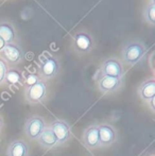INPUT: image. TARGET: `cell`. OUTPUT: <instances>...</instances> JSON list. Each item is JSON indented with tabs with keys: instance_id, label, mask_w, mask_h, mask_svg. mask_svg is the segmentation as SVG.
I'll return each mask as SVG.
<instances>
[{
	"instance_id": "cell-1",
	"label": "cell",
	"mask_w": 155,
	"mask_h": 156,
	"mask_svg": "<svg viewBox=\"0 0 155 156\" xmlns=\"http://www.w3.org/2000/svg\"><path fill=\"white\" fill-rule=\"evenodd\" d=\"M145 52H146V48L143 44L138 43V41H133V43L128 44L123 48L122 58H123L124 62L126 64L134 65V64L138 63L143 58Z\"/></svg>"
},
{
	"instance_id": "cell-2",
	"label": "cell",
	"mask_w": 155,
	"mask_h": 156,
	"mask_svg": "<svg viewBox=\"0 0 155 156\" xmlns=\"http://www.w3.org/2000/svg\"><path fill=\"white\" fill-rule=\"evenodd\" d=\"M47 127L46 121L41 116H32L25 123V133L31 140H37Z\"/></svg>"
},
{
	"instance_id": "cell-3",
	"label": "cell",
	"mask_w": 155,
	"mask_h": 156,
	"mask_svg": "<svg viewBox=\"0 0 155 156\" xmlns=\"http://www.w3.org/2000/svg\"><path fill=\"white\" fill-rule=\"evenodd\" d=\"M47 94V85L43 81H38L36 84L27 87L26 89V100L31 104H38L43 102Z\"/></svg>"
},
{
	"instance_id": "cell-4",
	"label": "cell",
	"mask_w": 155,
	"mask_h": 156,
	"mask_svg": "<svg viewBox=\"0 0 155 156\" xmlns=\"http://www.w3.org/2000/svg\"><path fill=\"white\" fill-rule=\"evenodd\" d=\"M50 129L55 135L58 144H63L67 142L71 137L70 125L64 120H54L50 124Z\"/></svg>"
},
{
	"instance_id": "cell-5",
	"label": "cell",
	"mask_w": 155,
	"mask_h": 156,
	"mask_svg": "<svg viewBox=\"0 0 155 156\" xmlns=\"http://www.w3.org/2000/svg\"><path fill=\"white\" fill-rule=\"evenodd\" d=\"M99 129V141L100 146L108 147L114 144L117 138V134L115 129L110 124H101L98 126Z\"/></svg>"
},
{
	"instance_id": "cell-6",
	"label": "cell",
	"mask_w": 155,
	"mask_h": 156,
	"mask_svg": "<svg viewBox=\"0 0 155 156\" xmlns=\"http://www.w3.org/2000/svg\"><path fill=\"white\" fill-rule=\"evenodd\" d=\"M102 73L103 76H112V78L121 79L123 74V68L121 64L116 58H110L106 60L102 65Z\"/></svg>"
},
{
	"instance_id": "cell-7",
	"label": "cell",
	"mask_w": 155,
	"mask_h": 156,
	"mask_svg": "<svg viewBox=\"0 0 155 156\" xmlns=\"http://www.w3.org/2000/svg\"><path fill=\"white\" fill-rule=\"evenodd\" d=\"M83 144L88 149H95L100 146L98 125H90L85 129L83 134Z\"/></svg>"
},
{
	"instance_id": "cell-8",
	"label": "cell",
	"mask_w": 155,
	"mask_h": 156,
	"mask_svg": "<svg viewBox=\"0 0 155 156\" xmlns=\"http://www.w3.org/2000/svg\"><path fill=\"white\" fill-rule=\"evenodd\" d=\"M75 47L79 52L86 53L89 52L93 48V39L87 33L85 32H79L75 36Z\"/></svg>"
},
{
	"instance_id": "cell-9",
	"label": "cell",
	"mask_w": 155,
	"mask_h": 156,
	"mask_svg": "<svg viewBox=\"0 0 155 156\" xmlns=\"http://www.w3.org/2000/svg\"><path fill=\"white\" fill-rule=\"evenodd\" d=\"M120 85H121V79L112 78V76H102L98 82L99 89L104 94L113 93V91L117 90Z\"/></svg>"
},
{
	"instance_id": "cell-10",
	"label": "cell",
	"mask_w": 155,
	"mask_h": 156,
	"mask_svg": "<svg viewBox=\"0 0 155 156\" xmlns=\"http://www.w3.org/2000/svg\"><path fill=\"white\" fill-rule=\"evenodd\" d=\"M2 56L11 64H16L23 58V51L14 44H6L2 50Z\"/></svg>"
},
{
	"instance_id": "cell-11",
	"label": "cell",
	"mask_w": 155,
	"mask_h": 156,
	"mask_svg": "<svg viewBox=\"0 0 155 156\" xmlns=\"http://www.w3.org/2000/svg\"><path fill=\"white\" fill-rule=\"evenodd\" d=\"M58 63L54 58H48L43 62L41 66V73L43 78L51 79L58 73Z\"/></svg>"
},
{
	"instance_id": "cell-12",
	"label": "cell",
	"mask_w": 155,
	"mask_h": 156,
	"mask_svg": "<svg viewBox=\"0 0 155 156\" xmlns=\"http://www.w3.org/2000/svg\"><path fill=\"white\" fill-rule=\"evenodd\" d=\"M6 156H29V147L23 140H15L9 146Z\"/></svg>"
},
{
	"instance_id": "cell-13",
	"label": "cell",
	"mask_w": 155,
	"mask_h": 156,
	"mask_svg": "<svg viewBox=\"0 0 155 156\" xmlns=\"http://www.w3.org/2000/svg\"><path fill=\"white\" fill-rule=\"evenodd\" d=\"M38 144H41L43 148L46 149H52L55 148L56 146H58V139H56L55 135L52 132V129L49 127H46L45 131L41 133V135L38 138Z\"/></svg>"
},
{
	"instance_id": "cell-14",
	"label": "cell",
	"mask_w": 155,
	"mask_h": 156,
	"mask_svg": "<svg viewBox=\"0 0 155 156\" xmlns=\"http://www.w3.org/2000/svg\"><path fill=\"white\" fill-rule=\"evenodd\" d=\"M139 94L145 101H150L155 97V80H148L140 85Z\"/></svg>"
},
{
	"instance_id": "cell-15",
	"label": "cell",
	"mask_w": 155,
	"mask_h": 156,
	"mask_svg": "<svg viewBox=\"0 0 155 156\" xmlns=\"http://www.w3.org/2000/svg\"><path fill=\"white\" fill-rule=\"evenodd\" d=\"M0 37H2L5 41V43L11 44V41L15 37V32L12 26L5 23H0Z\"/></svg>"
},
{
	"instance_id": "cell-16",
	"label": "cell",
	"mask_w": 155,
	"mask_h": 156,
	"mask_svg": "<svg viewBox=\"0 0 155 156\" xmlns=\"http://www.w3.org/2000/svg\"><path fill=\"white\" fill-rule=\"evenodd\" d=\"M20 80H21V74L17 70L15 69L8 70L5 76V81L9 84H17L18 82H20Z\"/></svg>"
},
{
	"instance_id": "cell-17",
	"label": "cell",
	"mask_w": 155,
	"mask_h": 156,
	"mask_svg": "<svg viewBox=\"0 0 155 156\" xmlns=\"http://www.w3.org/2000/svg\"><path fill=\"white\" fill-rule=\"evenodd\" d=\"M145 18L151 25H155V5L150 3L145 10Z\"/></svg>"
},
{
	"instance_id": "cell-18",
	"label": "cell",
	"mask_w": 155,
	"mask_h": 156,
	"mask_svg": "<svg viewBox=\"0 0 155 156\" xmlns=\"http://www.w3.org/2000/svg\"><path fill=\"white\" fill-rule=\"evenodd\" d=\"M6 72H8V66H6V63L4 62L3 60L0 58V84L5 81V76Z\"/></svg>"
},
{
	"instance_id": "cell-19",
	"label": "cell",
	"mask_w": 155,
	"mask_h": 156,
	"mask_svg": "<svg viewBox=\"0 0 155 156\" xmlns=\"http://www.w3.org/2000/svg\"><path fill=\"white\" fill-rule=\"evenodd\" d=\"M38 81H41V80L38 79L37 76H35V74H29V76H27V79H26V84H27L28 87H30V86H32V85L36 84Z\"/></svg>"
},
{
	"instance_id": "cell-20",
	"label": "cell",
	"mask_w": 155,
	"mask_h": 156,
	"mask_svg": "<svg viewBox=\"0 0 155 156\" xmlns=\"http://www.w3.org/2000/svg\"><path fill=\"white\" fill-rule=\"evenodd\" d=\"M149 105H150V107H151V109L153 112H155V97L153 99H151V100L149 101Z\"/></svg>"
},
{
	"instance_id": "cell-21",
	"label": "cell",
	"mask_w": 155,
	"mask_h": 156,
	"mask_svg": "<svg viewBox=\"0 0 155 156\" xmlns=\"http://www.w3.org/2000/svg\"><path fill=\"white\" fill-rule=\"evenodd\" d=\"M5 45H6L5 41H4L2 37H0V51H2V50H3V48L5 47Z\"/></svg>"
},
{
	"instance_id": "cell-22",
	"label": "cell",
	"mask_w": 155,
	"mask_h": 156,
	"mask_svg": "<svg viewBox=\"0 0 155 156\" xmlns=\"http://www.w3.org/2000/svg\"><path fill=\"white\" fill-rule=\"evenodd\" d=\"M2 126H3V121H2V119H1V117H0V131H1V129H2Z\"/></svg>"
},
{
	"instance_id": "cell-23",
	"label": "cell",
	"mask_w": 155,
	"mask_h": 156,
	"mask_svg": "<svg viewBox=\"0 0 155 156\" xmlns=\"http://www.w3.org/2000/svg\"><path fill=\"white\" fill-rule=\"evenodd\" d=\"M151 3L153 4V5H155V0H151Z\"/></svg>"
}]
</instances>
